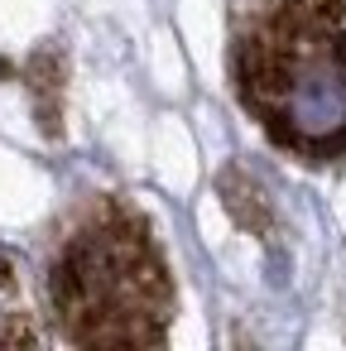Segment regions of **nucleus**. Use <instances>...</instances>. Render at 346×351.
I'll list each match as a JSON object with an SVG mask.
<instances>
[{
  "mask_svg": "<svg viewBox=\"0 0 346 351\" xmlns=\"http://www.w3.org/2000/svg\"><path fill=\"white\" fill-rule=\"evenodd\" d=\"M49 303L73 346H159L173 279L149 221L121 197H97L49 265Z\"/></svg>",
  "mask_w": 346,
  "mask_h": 351,
  "instance_id": "2",
  "label": "nucleus"
},
{
  "mask_svg": "<svg viewBox=\"0 0 346 351\" xmlns=\"http://www.w3.org/2000/svg\"><path fill=\"white\" fill-rule=\"evenodd\" d=\"M231 77L264 135L327 164L346 154V0H269L240 29Z\"/></svg>",
  "mask_w": 346,
  "mask_h": 351,
  "instance_id": "1",
  "label": "nucleus"
},
{
  "mask_svg": "<svg viewBox=\"0 0 346 351\" xmlns=\"http://www.w3.org/2000/svg\"><path fill=\"white\" fill-rule=\"evenodd\" d=\"M5 77H10V63H5V58H0V82H5Z\"/></svg>",
  "mask_w": 346,
  "mask_h": 351,
  "instance_id": "6",
  "label": "nucleus"
},
{
  "mask_svg": "<svg viewBox=\"0 0 346 351\" xmlns=\"http://www.w3.org/2000/svg\"><path fill=\"white\" fill-rule=\"evenodd\" d=\"M34 341H39V327H34L25 279H20L15 260L0 250V346H34Z\"/></svg>",
  "mask_w": 346,
  "mask_h": 351,
  "instance_id": "4",
  "label": "nucleus"
},
{
  "mask_svg": "<svg viewBox=\"0 0 346 351\" xmlns=\"http://www.w3.org/2000/svg\"><path fill=\"white\" fill-rule=\"evenodd\" d=\"M221 202H226V212H231V221L236 226H245L250 236H260V241H269V231H274V217H269V202H264V188L245 173V169H226L221 173Z\"/></svg>",
  "mask_w": 346,
  "mask_h": 351,
  "instance_id": "5",
  "label": "nucleus"
},
{
  "mask_svg": "<svg viewBox=\"0 0 346 351\" xmlns=\"http://www.w3.org/2000/svg\"><path fill=\"white\" fill-rule=\"evenodd\" d=\"M25 87L34 97L39 125L44 135H63V87H68V58L58 44H44L29 63H25Z\"/></svg>",
  "mask_w": 346,
  "mask_h": 351,
  "instance_id": "3",
  "label": "nucleus"
}]
</instances>
